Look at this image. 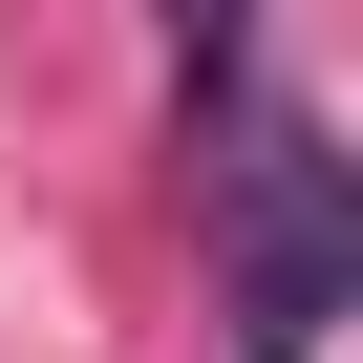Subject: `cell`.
Listing matches in <instances>:
<instances>
[{
	"instance_id": "1",
	"label": "cell",
	"mask_w": 363,
	"mask_h": 363,
	"mask_svg": "<svg viewBox=\"0 0 363 363\" xmlns=\"http://www.w3.org/2000/svg\"><path fill=\"white\" fill-rule=\"evenodd\" d=\"M235 299H257V363H299L342 320V150L320 128H257L235 150Z\"/></svg>"
},
{
	"instance_id": "2",
	"label": "cell",
	"mask_w": 363,
	"mask_h": 363,
	"mask_svg": "<svg viewBox=\"0 0 363 363\" xmlns=\"http://www.w3.org/2000/svg\"><path fill=\"white\" fill-rule=\"evenodd\" d=\"M171 43H193V86H235V0H171Z\"/></svg>"
}]
</instances>
